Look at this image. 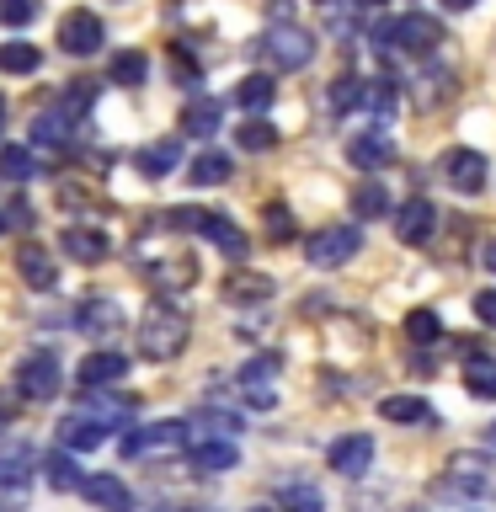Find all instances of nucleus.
<instances>
[{
  "instance_id": "1",
  "label": "nucleus",
  "mask_w": 496,
  "mask_h": 512,
  "mask_svg": "<svg viewBox=\"0 0 496 512\" xmlns=\"http://www.w3.org/2000/svg\"><path fill=\"white\" fill-rule=\"evenodd\" d=\"M182 347H187V315L176 310L171 299L144 304V315H139V352H144V358H150V363H171Z\"/></svg>"
},
{
  "instance_id": "2",
  "label": "nucleus",
  "mask_w": 496,
  "mask_h": 512,
  "mask_svg": "<svg viewBox=\"0 0 496 512\" xmlns=\"http://www.w3.org/2000/svg\"><path fill=\"white\" fill-rule=\"evenodd\" d=\"M160 230H192V235L214 240L224 256H235V262L251 251L246 230H235V224L224 219V214H208V208H166V214H160Z\"/></svg>"
},
{
  "instance_id": "3",
  "label": "nucleus",
  "mask_w": 496,
  "mask_h": 512,
  "mask_svg": "<svg viewBox=\"0 0 496 512\" xmlns=\"http://www.w3.org/2000/svg\"><path fill=\"white\" fill-rule=\"evenodd\" d=\"M374 43H379V54H411V59H427L432 48L443 43V27L432 22L427 11H406V16H395V22H384L374 32Z\"/></svg>"
},
{
  "instance_id": "4",
  "label": "nucleus",
  "mask_w": 496,
  "mask_h": 512,
  "mask_svg": "<svg viewBox=\"0 0 496 512\" xmlns=\"http://www.w3.org/2000/svg\"><path fill=\"white\" fill-rule=\"evenodd\" d=\"M262 59L272 70H304L315 59V32H304L299 22H272L262 32Z\"/></svg>"
},
{
  "instance_id": "5",
  "label": "nucleus",
  "mask_w": 496,
  "mask_h": 512,
  "mask_svg": "<svg viewBox=\"0 0 496 512\" xmlns=\"http://www.w3.org/2000/svg\"><path fill=\"white\" fill-rule=\"evenodd\" d=\"M358 251H363V230H358V224H326V230H315L310 240H304V262H310V267H342Z\"/></svg>"
},
{
  "instance_id": "6",
  "label": "nucleus",
  "mask_w": 496,
  "mask_h": 512,
  "mask_svg": "<svg viewBox=\"0 0 496 512\" xmlns=\"http://www.w3.org/2000/svg\"><path fill=\"white\" fill-rule=\"evenodd\" d=\"M16 395L22 400H54L59 395V352L54 347H38L16 363Z\"/></svg>"
},
{
  "instance_id": "7",
  "label": "nucleus",
  "mask_w": 496,
  "mask_h": 512,
  "mask_svg": "<svg viewBox=\"0 0 496 512\" xmlns=\"http://www.w3.org/2000/svg\"><path fill=\"white\" fill-rule=\"evenodd\" d=\"M278 368H283L278 352H256V358H251V363L235 374V384H240V400H246V406H256V411L278 406Z\"/></svg>"
},
{
  "instance_id": "8",
  "label": "nucleus",
  "mask_w": 496,
  "mask_h": 512,
  "mask_svg": "<svg viewBox=\"0 0 496 512\" xmlns=\"http://www.w3.org/2000/svg\"><path fill=\"white\" fill-rule=\"evenodd\" d=\"M123 459H144V454H176V448H187V422H144V427H128L123 432Z\"/></svg>"
},
{
  "instance_id": "9",
  "label": "nucleus",
  "mask_w": 496,
  "mask_h": 512,
  "mask_svg": "<svg viewBox=\"0 0 496 512\" xmlns=\"http://www.w3.org/2000/svg\"><path fill=\"white\" fill-rule=\"evenodd\" d=\"M134 272L150 288H160V294H166V288H187L192 278H198V262H192V256H182V251H166V256H134Z\"/></svg>"
},
{
  "instance_id": "10",
  "label": "nucleus",
  "mask_w": 496,
  "mask_h": 512,
  "mask_svg": "<svg viewBox=\"0 0 496 512\" xmlns=\"http://www.w3.org/2000/svg\"><path fill=\"white\" fill-rule=\"evenodd\" d=\"M102 43H107V27H102V16H96V11H70L59 22V48H64V54L91 59V54H102Z\"/></svg>"
},
{
  "instance_id": "11",
  "label": "nucleus",
  "mask_w": 496,
  "mask_h": 512,
  "mask_svg": "<svg viewBox=\"0 0 496 512\" xmlns=\"http://www.w3.org/2000/svg\"><path fill=\"white\" fill-rule=\"evenodd\" d=\"M80 411L96 416L102 427H128L134 422V400L123 390H112V384H80Z\"/></svg>"
},
{
  "instance_id": "12",
  "label": "nucleus",
  "mask_w": 496,
  "mask_h": 512,
  "mask_svg": "<svg viewBox=\"0 0 496 512\" xmlns=\"http://www.w3.org/2000/svg\"><path fill=\"white\" fill-rule=\"evenodd\" d=\"M326 464H331L336 475H347V480L368 475V470H374V438H368V432H347V438H336V443H331Z\"/></svg>"
},
{
  "instance_id": "13",
  "label": "nucleus",
  "mask_w": 496,
  "mask_h": 512,
  "mask_svg": "<svg viewBox=\"0 0 496 512\" xmlns=\"http://www.w3.org/2000/svg\"><path fill=\"white\" fill-rule=\"evenodd\" d=\"M438 171H443V182L454 187V192H480V187H486V155L464 150V144L438 160Z\"/></svg>"
},
{
  "instance_id": "14",
  "label": "nucleus",
  "mask_w": 496,
  "mask_h": 512,
  "mask_svg": "<svg viewBox=\"0 0 496 512\" xmlns=\"http://www.w3.org/2000/svg\"><path fill=\"white\" fill-rule=\"evenodd\" d=\"M32 502V459L6 454L0 459V512H22Z\"/></svg>"
},
{
  "instance_id": "15",
  "label": "nucleus",
  "mask_w": 496,
  "mask_h": 512,
  "mask_svg": "<svg viewBox=\"0 0 496 512\" xmlns=\"http://www.w3.org/2000/svg\"><path fill=\"white\" fill-rule=\"evenodd\" d=\"M59 251L70 256V262H80V267H96V262L112 256V240L102 230H91V224H70V230L59 235Z\"/></svg>"
},
{
  "instance_id": "16",
  "label": "nucleus",
  "mask_w": 496,
  "mask_h": 512,
  "mask_svg": "<svg viewBox=\"0 0 496 512\" xmlns=\"http://www.w3.org/2000/svg\"><path fill=\"white\" fill-rule=\"evenodd\" d=\"M395 235L406 240V246H427V240L438 235V208H432L427 198H411V203L395 214Z\"/></svg>"
},
{
  "instance_id": "17",
  "label": "nucleus",
  "mask_w": 496,
  "mask_h": 512,
  "mask_svg": "<svg viewBox=\"0 0 496 512\" xmlns=\"http://www.w3.org/2000/svg\"><path fill=\"white\" fill-rule=\"evenodd\" d=\"M107 432H112V427H102L96 416H86V411L75 406V411L59 422V443L70 448V454H91V448H102V443H107Z\"/></svg>"
},
{
  "instance_id": "18",
  "label": "nucleus",
  "mask_w": 496,
  "mask_h": 512,
  "mask_svg": "<svg viewBox=\"0 0 496 512\" xmlns=\"http://www.w3.org/2000/svg\"><path fill=\"white\" fill-rule=\"evenodd\" d=\"M80 496H86L96 512H134V491H128L118 475H86L80 480Z\"/></svg>"
},
{
  "instance_id": "19",
  "label": "nucleus",
  "mask_w": 496,
  "mask_h": 512,
  "mask_svg": "<svg viewBox=\"0 0 496 512\" xmlns=\"http://www.w3.org/2000/svg\"><path fill=\"white\" fill-rule=\"evenodd\" d=\"M187 464H192L198 475H224V470H235V464H240V448L214 432V438H203V443L187 448Z\"/></svg>"
},
{
  "instance_id": "20",
  "label": "nucleus",
  "mask_w": 496,
  "mask_h": 512,
  "mask_svg": "<svg viewBox=\"0 0 496 512\" xmlns=\"http://www.w3.org/2000/svg\"><path fill=\"white\" fill-rule=\"evenodd\" d=\"M347 160H352V166H363V171H379V166H390V160H395V139L384 134V128L352 134L347 139Z\"/></svg>"
},
{
  "instance_id": "21",
  "label": "nucleus",
  "mask_w": 496,
  "mask_h": 512,
  "mask_svg": "<svg viewBox=\"0 0 496 512\" xmlns=\"http://www.w3.org/2000/svg\"><path fill=\"white\" fill-rule=\"evenodd\" d=\"M32 144H38V150H70L75 144V118L64 107L38 112V118H32Z\"/></svg>"
},
{
  "instance_id": "22",
  "label": "nucleus",
  "mask_w": 496,
  "mask_h": 512,
  "mask_svg": "<svg viewBox=\"0 0 496 512\" xmlns=\"http://www.w3.org/2000/svg\"><path fill=\"white\" fill-rule=\"evenodd\" d=\"M219 294L230 304H267L272 299V278L267 272H251V267H235L230 278L219 283Z\"/></svg>"
},
{
  "instance_id": "23",
  "label": "nucleus",
  "mask_w": 496,
  "mask_h": 512,
  "mask_svg": "<svg viewBox=\"0 0 496 512\" xmlns=\"http://www.w3.org/2000/svg\"><path fill=\"white\" fill-rule=\"evenodd\" d=\"M75 379L80 384H118L128 379V352H86L75 368Z\"/></svg>"
},
{
  "instance_id": "24",
  "label": "nucleus",
  "mask_w": 496,
  "mask_h": 512,
  "mask_svg": "<svg viewBox=\"0 0 496 512\" xmlns=\"http://www.w3.org/2000/svg\"><path fill=\"white\" fill-rule=\"evenodd\" d=\"M134 166H139L144 176H150V182H155V176H171L176 166H182V144H176V139H155V144H144V150L134 155Z\"/></svg>"
},
{
  "instance_id": "25",
  "label": "nucleus",
  "mask_w": 496,
  "mask_h": 512,
  "mask_svg": "<svg viewBox=\"0 0 496 512\" xmlns=\"http://www.w3.org/2000/svg\"><path fill=\"white\" fill-rule=\"evenodd\" d=\"M16 272L27 278V288H54V278H59V267H54V256H48L43 246H22L16 251Z\"/></svg>"
},
{
  "instance_id": "26",
  "label": "nucleus",
  "mask_w": 496,
  "mask_h": 512,
  "mask_svg": "<svg viewBox=\"0 0 496 512\" xmlns=\"http://www.w3.org/2000/svg\"><path fill=\"white\" fill-rule=\"evenodd\" d=\"M379 416H384V422H416V427L438 422V411H432L427 400H416V395H384L379 400Z\"/></svg>"
},
{
  "instance_id": "27",
  "label": "nucleus",
  "mask_w": 496,
  "mask_h": 512,
  "mask_svg": "<svg viewBox=\"0 0 496 512\" xmlns=\"http://www.w3.org/2000/svg\"><path fill=\"white\" fill-rule=\"evenodd\" d=\"M182 128L192 139H214L219 128H224V112H219V102H208V96H198V102H187L182 107Z\"/></svg>"
},
{
  "instance_id": "28",
  "label": "nucleus",
  "mask_w": 496,
  "mask_h": 512,
  "mask_svg": "<svg viewBox=\"0 0 496 512\" xmlns=\"http://www.w3.org/2000/svg\"><path fill=\"white\" fill-rule=\"evenodd\" d=\"M235 176V160L224 155V150H203L198 160H192V171H187V182L192 187H219V182H230Z\"/></svg>"
},
{
  "instance_id": "29",
  "label": "nucleus",
  "mask_w": 496,
  "mask_h": 512,
  "mask_svg": "<svg viewBox=\"0 0 496 512\" xmlns=\"http://www.w3.org/2000/svg\"><path fill=\"white\" fill-rule=\"evenodd\" d=\"M75 320H80L86 331H112V326H123V310H118V299H107V294H91V299L75 310Z\"/></svg>"
},
{
  "instance_id": "30",
  "label": "nucleus",
  "mask_w": 496,
  "mask_h": 512,
  "mask_svg": "<svg viewBox=\"0 0 496 512\" xmlns=\"http://www.w3.org/2000/svg\"><path fill=\"white\" fill-rule=\"evenodd\" d=\"M278 507L283 512H326V496H320L310 480H283V486H278Z\"/></svg>"
},
{
  "instance_id": "31",
  "label": "nucleus",
  "mask_w": 496,
  "mask_h": 512,
  "mask_svg": "<svg viewBox=\"0 0 496 512\" xmlns=\"http://www.w3.org/2000/svg\"><path fill=\"white\" fill-rule=\"evenodd\" d=\"M38 470H43V480H48L54 491H80V480H86V475L75 470L70 448H64V454H43V464H38Z\"/></svg>"
},
{
  "instance_id": "32",
  "label": "nucleus",
  "mask_w": 496,
  "mask_h": 512,
  "mask_svg": "<svg viewBox=\"0 0 496 512\" xmlns=\"http://www.w3.org/2000/svg\"><path fill=\"white\" fill-rule=\"evenodd\" d=\"M272 96H278L272 75H246V80L235 86V102L246 107V112H267V107H272Z\"/></svg>"
},
{
  "instance_id": "33",
  "label": "nucleus",
  "mask_w": 496,
  "mask_h": 512,
  "mask_svg": "<svg viewBox=\"0 0 496 512\" xmlns=\"http://www.w3.org/2000/svg\"><path fill=\"white\" fill-rule=\"evenodd\" d=\"M38 64H43L38 43H0V70H6V75H32Z\"/></svg>"
},
{
  "instance_id": "34",
  "label": "nucleus",
  "mask_w": 496,
  "mask_h": 512,
  "mask_svg": "<svg viewBox=\"0 0 496 512\" xmlns=\"http://www.w3.org/2000/svg\"><path fill=\"white\" fill-rule=\"evenodd\" d=\"M464 390H470L475 400H496V363L475 352V358L464 363Z\"/></svg>"
},
{
  "instance_id": "35",
  "label": "nucleus",
  "mask_w": 496,
  "mask_h": 512,
  "mask_svg": "<svg viewBox=\"0 0 496 512\" xmlns=\"http://www.w3.org/2000/svg\"><path fill=\"white\" fill-rule=\"evenodd\" d=\"M235 139H240V150H251V155H267L272 144H278V128H272L267 118H256V112H251V118L235 128Z\"/></svg>"
},
{
  "instance_id": "36",
  "label": "nucleus",
  "mask_w": 496,
  "mask_h": 512,
  "mask_svg": "<svg viewBox=\"0 0 496 512\" xmlns=\"http://www.w3.org/2000/svg\"><path fill=\"white\" fill-rule=\"evenodd\" d=\"M390 192H384V182H363L358 192H352V214H358V219H384V214H390Z\"/></svg>"
},
{
  "instance_id": "37",
  "label": "nucleus",
  "mask_w": 496,
  "mask_h": 512,
  "mask_svg": "<svg viewBox=\"0 0 496 512\" xmlns=\"http://www.w3.org/2000/svg\"><path fill=\"white\" fill-rule=\"evenodd\" d=\"M331 107H336V112H358V107H368V80H358V75H336V80H331Z\"/></svg>"
},
{
  "instance_id": "38",
  "label": "nucleus",
  "mask_w": 496,
  "mask_h": 512,
  "mask_svg": "<svg viewBox=\"0 0 496 512\" xmlns=\"http://www.w3.org/2000/svg\"><path fill=\"white\" fill-rule=\"evenodd\" d=\"M0 176H6V182H32V176H38V160H32V150H22V144H0Z\"/></svg>"
},
{
  "instance_id": "39",
  "label": "nucleus",
  "mask_w": 496,
  "mask_h": 512,
  "mask_svg": "<svg viewBox=\"0 0 496 512\" xmlns=\"http://www.w3.org/2000/svg\"><path fill=\"white\" fill-rule=\"evenodd\" d=\"M144 75H150V59H144L139 48H123V54H112V80H118V86H139Z\"/></svg>"
},
{
  "instance_id": "40",
  "label": "nucleus",
  "mask_w": 496,
  "mask_h": 512,
  "mask_svg": "<svg viewBox=\"0 0 496 512\" xmlns=\"http://www.w3.org/2000/svg\"><path fill=\"white\" fill-rule=\"evenodd\" d=\"M406 336L427 347V342H438V336H443V320L432 315V310H411V315H406Z\"/></svg>"
},
{
  "instance_id": "41",
  "label": "nucleus",
  "mask_w": 496,
  "mask_h": 512,
  "mask_svg": "<svg viewBox=\"0 0 496 512\" xmlns=\"http://www.w3.org/2000/svg\"><path fill=\"white\" fill-rule=\"evenodd\" d=\"M38 11H43L38 0H0V22H6V27H27Z\"/></svg>"
},
{
  "instance_id": "42",
  "label": "nucleus",
  "mask_w": 496,
  "mask_h": 512,
  "mask_svg": "<svg viewBox=\"0 0 496 512\" xmlns=\"http://www.w3.org/2000/svg\"><path fill=\"white\" fill-rule=\"evenodd\" d=\"M267 235L272 240H294V214H288V203H267Z\"/></svg>"
},
{
  "instance_id": "43",
  "label": "nucleus",
  "mask_w": 496,
  "mask_h": 512,
  "mask_svg": "<svg viewBox=\"0 0 496 512\" xmlns=\"http://www.w3.org/2000/svg\"><path fill=\"white\" fill-rule=\"evenodd\" d=\"M475 315L486 320V326H496V288H486V294H475Z\"/></svg>"
},
{
  "instance_id": "44",
  "label": "nucleus",
  "mask_w": 496,
  "mask_h": 512,
  "mask_svg": "<svg viewBox=\"0 0 496 512\" xmlns=\"http://www.w3.org/2000/svg\"><path fill=\"white\" fill-rule=\"evenodd\" d=\"M267 16L272 22H294V0H267Z\"/></svg>"
},
{
  "instance_id": "45",
  "label": "nucleus",
  "mask_w": 496,
  "mask_h": 512,
  "mask_svg": "<svg viewBox=\"0 0 496 512\" xmlns=\"http://www.w3.org/2000/svg\"><path fill=\"white\" fill-rule=\"evenodd\" d=\"M448 11H470V6H480V0H443Z\"/></svg>"
},
{
  "instance_id": "46",
  "label": "nucleus",
  "mask_w": 496,
  "mask_h": 512,
  "mask_svg": "<svg viewBox=\"0 0 496 512\" xmlns=\"http://www.w3.org/2000/svg\"><path fill=\"white\" fill-rule=\"evenodd\" d=\"M486 267L496 272V240H486Z\"/></svg>"
},
{
  "instance_id": "47",
  "label": "nucleus",
  "mask_w": 496,
  "mask_h": 512,
  "mask_svg": "<svg viewBox=\"0 0 496 512\" xmlns=\"http://www.w3.org/2000/svg\"><path fill=\"white\" fill-rule=\"evenodd\" d=\"M358 6H363V11H374V6H384V0H358Z\"/></svg>"
},
{
  "instance_id": "48",
  "label": "nucleus",
  "mask_w": 496,
  "mask_h": 512,
  "mask_svg": "<svg viewBox=\"0 0 496 512\" xmlns=\"http://www.w3.org/2000/svg\"><path fill=\"white\" fill-rule=\"evenodd\" d=\"M0 128H6V96H0Z\"/></svg>"
},
{
  "instance_id": "49",
  "label": "nucleus",
  "mask_w": 496,
  "mask_h": 512,
  "mask_svg": "<svg viewBox=\"0 0 496 512\" xmlns=\"http://www.w3.org/2000/svg\"><path fill=\"white\" fill-rule=\"evenodd\" d=\"M486 443H491V448H496V427H491V432H486Z\"/></svg>"
},
{
  "instance_id": "50",
  "label": "nucleus",
  "mask_w": 496,
  "mask_h": 512,
  "mask_svg": "<svg viewBox=\"0 0 496 512\" xmlns=\"http://www.w3.org/2000/svg\"><path fill=\"white\" fill-rule=\"evenodd\" d=\"M0 235H6V214H0Z\"/></svg>"
},
{
  "instance_id": "51",
  "label": "nucleus",
  "mask_w": 496,
  "mask_h": 512,
  "mask_svg": "<svg viewBox=\"0 0 496 512\" xmlns=\"http://www.w3.org/2000/svg\"><path fill=\"white\" fill-rule=\"evenodd\" d=\"M251 512H272V507H251Z\"/></svg>"
},
{
  "instance_id": "52",
  "label": "nucleus",
  "mask_w": 496,
  "mask_h": 512,
  "mask_svg": "<svg viewBox=\"0 0 496 512\" xmlns=\"http://www.w3.org/2000/svg\"><path fill=\"white\" fill-rule=\"evenodd\" d=\"M315 6H331V0H315Z\"/></svg>"
},
{
  "instance_id": "53",
  "label": "nucleus",
  "mask_w": 496,
  "mask_h": 512,
  "mask_svg": "<svg viewBox=\"0 0 496 512\" xmlns=\"http://www.w3.org/2000/svg\"><path fill=\"white\" fill-rule=\"evenodd\" d=\"M0 422H6V416H0Z\"/></svg>"
}]
</instances>
